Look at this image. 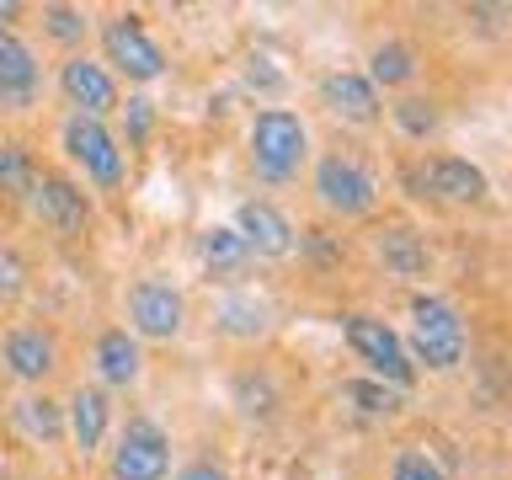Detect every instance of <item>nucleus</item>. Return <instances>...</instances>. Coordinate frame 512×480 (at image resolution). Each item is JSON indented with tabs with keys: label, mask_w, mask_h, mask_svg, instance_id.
<instances>
[{
	"label": "nucleus",
	"mask_w": 512,
	"mask_h": 480,
	"mask_svg": "<svg viewBox=\"0 0 512 480\" xmlns=\"http://www.w3.org/2000/svg\"><path fill=\"white\" fill-rule=\"evenodd\" d=\"M464 347H470V336H464V320L448 299L438 294H416L411 299V342H406V358L432 368V374H448V368L464 363Z\"/></svg>",
	"instance_id": "f257e3e1"
},
{
	"label": "nucleus",
	"mask_w": 512,
	"mask_h": 480,
	"mask_svg": "<svg viewBox=\"0 0 512 480\" xmlns=\"http://www.w3.org/2000/svg\"><path fill=\"white\" fill-rule=\"evenodd\" d=\"M304 155H310V128H304L299 112L288 107H267L251 118V166L267 176V182H288L299 176Z\"/></svg>",
	"instance_id": "f03ea898"
},
{
	"label": "nucleus",
	"mask_w": 512,
	"mask_h": 480,
	"mask_svg": "<svg viewBox=\"0 0 512 480\" xmlns=\"http://www.w3.org/2000/svg\"><path fill=\"white\" fill-rule=\"evenodd\" d=\"M342 336H347V347L379 374V384H390V390H400V395L416 384V363L406 358V336H400L390 320L352 310V315H342Z\"/></svg>",
	"instance_id": "7ed1b4c3"
},
{
	"label": "nucleus",
	"mask_w": 512,
	"mask_h": 480,
	"mask_svg": "<svg viewBox=\"0 0 512 480\" xmlns=\"http://www.w3.org/2000/svg\"><path fill=\"white\" fill-rule=\"evenodd\" d=\"M315 192H320V203H326L331 214H342V219L374 214V203H379L374 171H368L363 160H352V155H326L320 160L315 166Z\"/></svg>",
	"instance_id": "20e7f679"
},
{
	"label": "nucleus",
	"mask_w": 512,
	"mask_h": 480,
	"mask_svg": "<svg viewBox=\"0 0 512 480\" xmlns=\"http://www.w3.org/2000/svg\"><path fill=\"white\" fill-rule=\"evenodd\" d=\"M171 475V438L155 422L134 416L112 448V480H166Z\"/></svg>",
	"instance_id": "39448f33"
},
{
	"label": "nucleus",
	"mask_w": 512,
	"mask_h": 480,
	"mask_svg": "<svg viewBox=\"0 0 512 480\" xmlns=\"http://www.w3.org/2000/svg\"><path fill=\"white\" fill-rule=\"evenodd\" d=\"M64 155H70L96 187H118L123 182V150H118V139L107 134L102 118H80L75 112V118L64 123Z\"/></svg>",
	"instance_id": "423d86ee"
},
{
	"label": "nucleus",
	"mask_w": 512,
	"mask_h": 480,
	"mask_svg": "<svg viewBox=\"0 0 512 480\" xmlns=\"http://www.w3.org/2000/svg\"><path fill=\"white\" fill-rule=\"evenodd\" d=\"M128 320H134V331L150 336V342H171V336L182 331V320H187L182 288L166 283V278H139L134 288H128Z\"/></svg>",
	"instance_id": "0eeeda50"
},
{
	"label": "nucleus",
	"mask_w": 512,
	"mask_h": 480,
	"mask_svg": "<svg viewBox=\"0 0 512 480\" xmlns=\"http://www.w3.org/2000/svg\"><path fill=\"white\" fill-rule=\"evenodd\" d=\"M102 54H107V64H118L128 80H160L166 75V54H160V43L144 32L139 16H112L102 27Z\"/></svg>",
	"instance_id": "6e6552de"
},
{
	"label": "nucleus",
	"mask_w": 512,
	"mask_h": 480,
	"mask_svg": "<svg viewBox=\"0 0 512 480\" xmlns=\"http://www.w3.org/2000/svg\"><path fill=\"white\" fill-rule=\"evenodd\" d=\"M27 203H32V214H38L54 235H80L91 224V198L70 182V176H59V171H38Z\"/></svg>",
	"instance_id": "1a4fd4ad"
},
{
	"label": "nucleus",
	"mask_w": 512,
	"mask_h": 480,
	"mask_svg": "<svg viewBox=\"0 0 512 480\" xmlns=\"http://www.w3.org/2000/svg\"><path fill=\"white\" fill-rule=\"evenodd\" d=\"M59 91L75 102L80 118H107L118 107V80L107 75V64H96L86 54H70L59 64Z\"/></svg>",
	"instance_id": "9d476101"
},
{
	"label": "nucleus",
	"mask_w": 512,
	"mask_h": 480,
	"mask_svg": "<svg viewBox=\"0 0 512 480\" xmlns=\"http://www.w3.org/2000/svg\"><path fill=\"white\" fill-rule=\"evenodd\" d=\"M235 235L246 240V251L251 256H288L299 246V235H294V224H288L278 208H272L267 198H251V203H240V214H235Z\"/></svg>",
	"instance_id": "9b49d317"
},
{
	"label": "nucleus",
	"mask_w": 512,
	"mask_h": 480,
	"mask_svg": "<svg viewBox=\"0 0 512 480\" xmlns=\"http://www.w3.org/2000/svg\"><path fill=\"white\" fill-rule=\"evenodd\" d=\"M422 187L432 192L438 203H486V171L475 160H459V155H432L422 166Z\"/></svg>",
	"instance_id": "f8f14e48"
},
{
	"label": "nucleus",
	"mask_w": 512,
	"mask_h": 480,
	"mask_svg": "<svg viewBox=\"0 0 512 480\" xmlns=\"http://www.w3.org/2000/svg\"><path fill=\"white\" fill-rule=\"evenodd\" d=\"M38 54L16 38L11 27H0V107L22 112L32 107V96H38Z\"/></svg>",
	"instance_id": "ddd939ff"
},
{
	"label": "nucleus",
	"mask_w": 512,
	"mask_h": 480,
	"mask_svg": "<svg viewBox=\"0 0 512 480\" xmlns=\"http://www.w3.org/2000/svg\"><path fill=\"white\" fill-rule=\"evenodd\" d=\"M320 102L347 123H374L379 118V91L368 86V75H358V70H331L320 80Z\"/></svg>",
	"instance_id": "4468645a"
},
{
	"label": "nucleus",
	"mask_w": 512,
	"mask_h": 480,
	"mask_svg": "<svg viewBox=\"0 0 512 480\" xmlns=\"http://www.w3.org/2000/svg\"><path fill=\"white\" fill-rule=\"evenodd\" d=\"M0 352H6V368L22 384H43L54 374V336L38 331V326H16L6 342H0Z\"/></svg>",
	"instance_id": "2eb2a0df"
},
{
	"label": "nucleus",
	"mask_w": 512,
	"mask_h": 480,
	"mask_svg": "<svg viewBox=\"0 0 512 480\" xmlns=\"http://www.w3.org/2000/svg\"><path fill=\"white\" fill-rule=\"evenodd\" d=\"M107 395L96 390V384H80V390L70 395V438H75V448L80 454H96L102 448V438H107Z\"/></svg>",
	"instance_id": "dca6fc26"
},
{
	"label": "nucleus",
	"mask_w": 512,
	"mask_h": 480,
	"mask_svg": "<svg viewBox=\"0 0 512 480\" xmlns=\"http://www.w3.org/2000/svg\"><path fill=\"white\" fill-rule=\"evenodd\" d=\"M139 336H128L123 326H112V331H102L96 336V374H102L107 384H134L139 379Z\"/></svg>",
	"instance_id": "f3484780"
},
{
	"label": "nucleus",
	"mask_w": 512,
	"mask_h": 480,
	"mask_svg": "<svg viewBox=\"0 0 512 480\" xmlns=\"http://www.w3.org/2000/svg\"><path fill=\"white\" fill-rule=\"evenodd\" d=\"M374 251H379V262L390 267V272H400V278H416V272H427V240L416 235V230H406V224H390V230H379V240H374Z\"/></svg>",
	"instance_id": "a211bd4d"
},
{
	"label": "nucleus",
	"mask_w": 512,
	"mask_h": 480,
	"mask_svg": "<svg viewBox=\"0 0 512 480\" xmlns=\"http://www.w3.org/2000/svg\"><path fill=\"white\" fill-rule=\"evenodd\" d=\"M416 75V48L411 43H400V38H390V43H379L374 54H368V86H406V80Z\"/></svg>",
	"instance_id": "6ab92c4d"
},
{
	"label": "nucleus",
	"mask_w": 512,
	"mask_h": 480,
	"mask_svg": "<svg viewBox=\"0 0 512 480\" xmlns=\"http://www.w3.org/2000/svg\"><path fill=\"white\" fill-rule=\"evenodd\" d=\"M198 256H203L208 272H240L251 251H246V240H240L230 224H214V230L198 235Z\"/></svg>",
	"instance_id": "aec40b11"
},
{
	"label": "nucleus",
	"mask_w": 512,
	"mask_h": 480,
	"mask_svg": "<svg viewBox=\"0 0 512 480\" xmlns=\"http://www.w3.org/2000/svg\"><path fill=\"white\" fill-rule=\"evenodd\" d=\"M16 422H22V432H27V438H38V443H54L59 432H64V411H59L48 395H27V400H16Z\"/></svg>",
	"instance_id": "412c9836"
},
{
	"label": "nucleus",
	"mask_w": 512,
	"mask_h": 480,
	"mask_svg": "<svg viewBox=\"0 0 512 480\" xmlns=\"http://www.w3.org/2000/svg\"><path fill=\"white\" fill-rule=\"evenodd\" d=\"M342 400H352L363 416H395L400 411V390H390V384H379V379H347Z\"/></svg>",
	"instance_id": "4be33fe9"
},
{
	"label": "nucleus",
	"mask_w": 512,
	"mask_h": 480,
	"mask_svg": "<svg viewBox=\"0 0 512 480\" xmlns=\"http://www.w3.org/2000/svg\"><path fill=\"white\" fill-rule=\"evenodd\" d=\"M32 182H38V166H32V155L22 144H0V192H11V198H27Z\"/></svg>",
	"instance_id": "5701e85b"
},
{
	"label": "nucleus",
	"mask_w": 512,
	"mask_h": 480,
	"mask_svg": "<svg viewBox=\"0 0 512 480\" xmlns=\"http://www.w3.org/2000/svg\"><path fill=\"white\" fill-rule=\"evenodd\" d=\"M390 480H448V475L427 448H400L395 464H390Z\"/></svg>",
	"instance_id": "b1692460"
},
{
	"label": "nucleus",
	"mask_w": 512,
	"mask_h": 480,
	"mask_svg": "<svg viewBox=\"0 0 512 480\" xmlns=\"http://www.w3.org/2000/svg\"><path fill=\"white\" fill-rule=\"evenodd\" d=\"M395 123L406 128L411 139H427L432 128H438V112H432V102H422V96H406V102L395 107Z\"/></svg>",
	"instance_id": "393cba45"
},
{
	"label": "nucleus",
	"mask_w": 512,
	"mask_h": 480,
	"mask_svg": "<svg viewBox=\"0 0 512 480\" xmlns=\"http://www.w3.org/2000/svg\"><path fill=\"white\" fill-rule=\"evenodd\" d=\"M43 22H48V32H54L59 43L86 38V16H80L75 6H43Z\"/></svg>",
	"instance_id": "a878e982"
},
{
	"label": "nucleus",
	"mask_w": 512,
	"mask_h": 480,
	"mask_svg": "<svg viewBox=\"0 0 512 480\" xmlns=\"http://www.w3.org/2000/svg\"><path fill=\"white\" fill-rule=\"evenodd\" d=\"M16 294H22V256L0 251V299H16Z\"/></svg>",
	"instance_id": "bb28decb"
},
{
	"label": "nucleus",
	"mask_w": 512,
	"mask_h": 480,
	"mask_svg": "<svg viewBox=\"0 0 512 480\" xmlns=\"http://www.w3.org/2000/svg\"><path fill=\"white\" fill-rule=\"evenodd\" d=\"M150 134V102H128V139H144Z\"/></svg>",
	"instance_id": "cd10ccee"
},
{
	"label": "nucleus",
	"mask_w": 512,
	"mask_h": 480,
	"mask_svg": "<svg viewBox=\"0 0 512 480\" xmlns=\"http://www.w3.org/2000/svg\"><path fill=\"white\" fill-rule=\"evenodd\" d=\"M182 480H230V470H219L214 459H198V464H187Z\"/></svg>",
	"instance_id": "c85d7f7f"
},
{
	"label": "nucleus",
	"mask_w": 512,
	"mask_h": 480,
	"mask_svg": "<svg viewBox=\"0 0 512 480\" xmlns=\"http://www.w3.org/2000/svg\"><path fill=\"white\" fill-rule=\"evenodd\" d=\"M16 11H22V6H16V0H6V6H0V22H11Z\"/></svg>",
	"instance_id": "c756f323"
},
{
	"label": "nucleus",
	"mask_w": 512,
	"mask_h": 480,
	"mask_svg": "<svg viewBox=\"0 0 512 480\" xmlns=\"http://www.w3.org/2000/svg\"><path fill=\"white\" fill-rule=\"evenodd\" d=\"M0 480H6V464H0Z\"/></svg>",
	"instance_id": "7c9ffc66"
}]
</instances>
